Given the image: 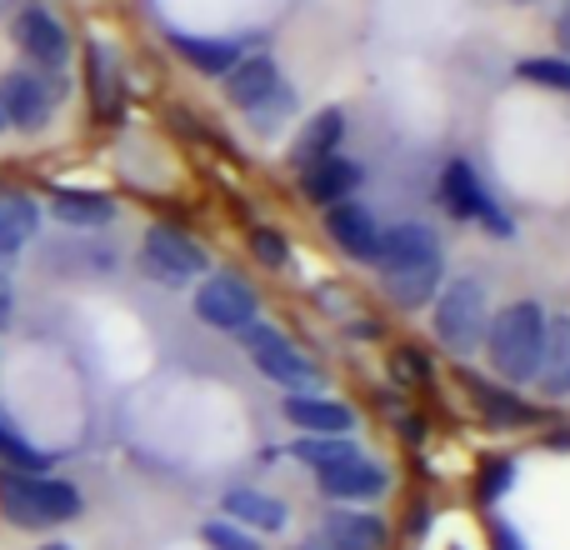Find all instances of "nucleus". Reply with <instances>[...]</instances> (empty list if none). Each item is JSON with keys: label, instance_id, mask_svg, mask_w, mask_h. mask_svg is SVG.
<instances>
[{"label": "nucleus", "instance_id": "obj_1", "mask_svg": "<svg viewBox=\"0 0 570 550\" xmlns=\"http://www.w3.org/2000/svg\"><path fill=\"white\" fill-rule=\"evenodd\" d=\"M375 271H381L385 291L395 295V305L415 311L435 295L445 271V251L435 240L431 226H415V220H401V226H385L381 230V246H375Z\"/></svg>", "mask_w": 570, "mask_h": 550}, {"label": "nucleus", "instance_id": "obj_2", "mask_svg": "<svg viewBox=\"0 0 570 550\" xmlns=\"http://www.w3.org/2000/svg\"><path fill=\"white\" fill-rule=\"evenodd\" d=\"M86 511L80 491L70 481L56 475H20V471H0V515L20 531H50L66 526Z\"/></svg>", "mask_w": 570, "mask_h": 550}, {"label": "nucleus", "instance_id": "obj_3", "mask_svg": "<svg viewBox=\"0 0 570 550\" xmlns=\"http://www.w3.org/2000/svg\"><path fill=\"white\" fill-rule=\"evenodd\" d=\"M546 321H551V315L541 311V301H515L491 321L485 351H491V365L505 375V381H515V385L535 381L541 351H546Z\"/></svg>", "mask_w": 570, "mask_h": 550}, {"label": "nucleus", "instance_id": "obj_4", "mask_svg": "<svg viewBox=\"0 0 570 550\" xmlns=\"http://www.w3.org/2000/svg\"><path fill=\"white\" fill-rule=\"evenodd\" d=\"M485 331H491V295H485V285L471 281V275L451 281L441 291V301H435V335L455 355H471L475 345H485Z\"/></svg>", "mask_w": 570, "mask_h": 550}, {"label": "nucleus", "instance_id": "obj_5", "mask_svg": "<svg viewBox=\"0 0 570 550\" xmlns=\"http://www.w3.org/2000/svg\"><path fill=\"white\" fill-rule=\"evenodd\" d=\"M240 345H246V355L261 365V375H271V381L285 385L291 395H305V385H321V365H315L285 331H276V325L250 321L246 335H240Z\"/></svg>", "mask_w": 570, "mask_h": 550}, {"label": "nucleus", "instance_id": "obj_6", "mask_svg": "<svg viewBox=\"0 0 570 550\" xmlns=\"http://www.w3.org/2000/svg\"><path fill=\"white\" fill-rule=\"evenodd\" d=\"M140 271L156 285L180 291V285H190L196 275H206V251L190 236H180L176 226H150L146 240H140Z\"/></svg>", "mask_w": 570, "mask_h": 550}, {"label": "nucleus", "instance_id": "obj_7", "mask_svg": "<svg viewBox=\"0 0 570 550\" xmlns=\"http://www.w3.org/2000/svg\"><path fill=\"white\" fill-rule=\"evenodd\" d=\"M441 200H445V210H451L455 220H481V230H491V236H501V240L515 236L511 216L495 206L491 190L481 186V176H475L465 160H451V166H445V176H441Z\"/></svg>", "mask_w": 570, "mask_h": 550}, {"label": "nucleus", "instance_id": "obj_8", "mask_svg": "<svg viewBox=\"0 0 570 550\" xmlns=\"http://www.w3.org/2000/svg\"><path fill=\"white\" fill-rule=\"evenodd\" d=\"M256 311L261 301L240 275H206L196 291V315L206 325H216V331H246L256 321Z\"/></svg>", "mask_w": 570, "mask_h": 550}, {"label": "nucleus", "instance_id": "obj_9", "mask_svg": "<svg viewBox=\"0 0 570 550\" xmlns=\"http://www.w3.org/2000/svg\"><path fill=\"white\" fill-rule=\"evenodd\" d=\"M50 106H56V100H50L46 80H40L36 70H6V76H0V116H6V126L36 136L50 120Z\"/></svg>", "mask_w": 570, "mask_h": 550}, {"label": "nucleus", "instance_id": "obj_10", "mask_svg": "<svg viewBox=\"0 0 570 550\" xmlns=\"http://www.w3.org/2000/svg\"><path fill=\"white\" fill-rule=\"evenodd\" d=\"M10 36H16V46L26 50L30 60H36L40 70H60L70 60V36H66V26H60L50 10H40V6H26L16 16V26H10Z\"/></svg>", "mask_w": 570, "mask_h": 550}, {"label": "nucleus", "instance_id": "obj_11", "mask_svg": "<svg viewBox=\"0 0 570 550\" xmlns=\"http://www.w3.org/2000/svg\"><path fill=\"white\" fill-rule=\"evenodd\" d=\"M385 526L365 511H331L301 550H381Z\"/></svg>", "mask_w": 570, "mask_h": 550}, {"label": "nucleus", "instance_id": "obj_12", "mask_svg": "<svg viewBox=\"0 0 570 550\" xmlns=\"http://www.w3.org/2000/svg\"><path fill=\"white\" fill-rule=\"evenodd\" d=\"M315 485L331 501H375L385 491V471L375 461H365V455H351V461L331 465V471H315Z\"/></svg>", "mask_w": 570, "mask_h": 550}, {"label": "nucleus", "instance_id": "obj_13", "mask_svg": "<svg viewBox=\"0 0 570 550\" xmlns=\"http://www.w3.org/2000/svg\"><path fill=\"white\" fill-rule=\"evenodd\" d=\"M325 226H331V240L345 251V256L375 261V246H381V230H385V226H381V220H375L365 206H355V200H341V206H331Z\"/></svg>", "mask_w": 570, "mask_h": 550}, {"label": "nucleus", "instance_id": "obj_14", "mask_svg": "<svg viewBox=\"0 0 570 550\" xmlns=\"http://www.w3.org/2000/svg\"><path fill=\"white\" fill-rule=\"evenodd\" d=\"M355 186H361V166L345 156H331V160H315V166H305V200H315V206H341V200L355 196Z\"/></svg>", "mask_w": 570, "mask_h": 550}, {"label": "nucleus", "instance_id": "obj_15", "mask_svg": "<svg viewBox=\"0 0 570 550\" xmlns=\"http://www.w3.org/2000/svg\"><path fill=\"white\" fill-rule=\"evenodd\" d=\"M341 140H345V110H335V106L315 110V116L301 126V140H295V150H291V166H315V160L341 156Z\"/></svg>", "mask_w": 570, "mask_h": 550}, {"label": "nucleus", "instance_id": "obj_16", "mask_svg": "<svg viewBox=\"0 0 570 550\" xmlns=\"http://www.w3.org/2000/svg\"><path fill=\"white\" fill-rule=\"evenodd\" d=\"M276 86H281V70L271 56H246L226 70V100L240 110H256Z\"/></svg>", "mask_w": 570, "mask_h": 550}, {"label": "nucleus", "instance_id": "obj_17", "mask_svg": "<svg viewBox=\"0 0 570 550\" xmlns=\"http://www.w3.org/2000/svg\"><path fill=\"white\" fill-rule=\"evenodd\" d=\"M285 421L311 431V435H345L355 425V411L341 401H325V395L305 391V395H291V401H285Z\"/></svg>", "mask_w": 570, "mask_h": 550}, {"label": "nucleus", "instance_id": "obj_18", "mask_svg": "<svg viewBox=\"0 0 570 550\" xmlns=\"http://www.w3.org/2000/svg\"><path fill=\"white\" fill-rule=\"evenodd\" d=\"M50 216L70 230H100L116 220V200L100 190H56L50 196Z\"/></svg>", "mask_w": 570, "mask_h": 550}, {"label": "nucleus", "instance_id": "obj_19", "mask_svg": "<svg viewBox=\"0 0 570 550\" xmlns=\"http://www.w3.org/2000/svg\"><path fill=\"white\" fill-rule=\"evenodd\" d=\"M461 385H465V395H471L475 405H481V415L491 425H505V431H521V425H531L535 421V411L525 401H515L511 391H495L491 381H481V375H471V371H461Z\"/></svg>", "mask_w": 570, "mask_h": 550}, {"label": "nucleus", "instance_id": "obj_20", "mask_svg": "<svg viewBox=\"0 0 570 550\" xmlns=\"http://www.w3.org/2000/svg\"><path fill=\"white\" fill-rule=\"evenodd\" d=\"M86 80H90V100H96V116H116L126 90H120V66L116 50L106 40H90L86 46Z\"/></svg>", "mask_w": 570, "mask_h": 550}, {"label": "nucleus", "instance_id": "obj_21", "mask_svg": "<svg viewBox=\"0 0 570 550\" xmlns=\"http://www.w3.org/2000/svg\"><path fill=\"white\" fill-rule=\"evenodd\" d=\"M226 515L236 526H250V531H281L285 521H291V511L276 501V495L266 491H250V485H236V491H226Z\"/></svg>", "mask_w": 570, "mask_h": 550}, {"label": "nucleus", "instance_id": "obj_22", "mask_svg": "<svg viewBox=\"0 0 570 550\" xmlns=\"http://www.w3.org/2000/svg\"><path fill=\"white\" fill-rule=\"evenodd\" d=\"M541 391L546 395H570V315L546 321V351H541Z\"/></svg>", "mask_w": 570, "mask_h": 550}, {"label": "nucleus", "instance_id": "obj_23", "mask_svg": "<svg viewBox=\"0 0 570 550\" xmlns=\"http://www.w3.org/2000/svg\"><path fill=\"white\" fill-rule=\"evenodd\" d=\"M170 46H176V56L186 60L190 70H200V76H226L230 66L240 60L236 40H200V36H170Z\"/></svg>", "mask_w": 570, "mask_h": 550}, {"label": "nucleus", "instance_id": "obj_24", "mask_svg": "<svg viewBox=\"0 0 570 550\" xmlns=\"http://www.w3.org/2000/svg\"><path fill=\"white\" fill-rule=\"evenodd\" d=\"M40 216L26 196H0V256H16L30 236H36Z\"/></svg>", "mask_w": 570, "mask_h": 550}, {"label": "nucleus", "instance_id": "obj_25", "mask_svg": "<svg viewBox=\"0 0 570 550\" xmlns=\"http://www.w3.org/2000/svg\"><path fill=\"white\" fill-rule=\"evenodd\" d=\"M0 465H6V471H20V475H46L50 471V455L40 451V445H30L26 435H20L16 425L0 415Z\"/></svg>", "mask_w": 570, "mask_h": 550}, {"label": "nucleus", "instance_id": "obj_26", "mask_svg": "<svg viewBox=\"0 0 570 550\" xmlns=\"http://www.w3.org/2000/svg\"><path fill=\"white\" fill-rule=\"evenodd\" d=\"M351 455H361L345 435H311V441H295V461L311 465V471H331V465L351 461Z\"/></svg>", "mask_w": 570, "mask_h": 550}, {"label": "nucleus", "instance_id": "obj_27", "mask_svg": "<svg viewBox=\"0 0 570 550\" xmlns=\"http://www.w3.org/2000/svg\"><path fill=\"white\" fill-rule=\"evenodd\" d=\"M521 76L535 80V86L570 90V60H561V56H531V60H521Z\"/></svg>", "mask_w": 570, "mask_h": 550}, {"label": "nucleus", "instance_id": "obj_28", "mask_svg": "<svg viewBox=\"0 0 570 550\" xmlns=\"http://www.w3.org/2000/svg\"><path fill=\"white\" fill-rule=\"evenodd\" d=\"M291 100H295V96H291V90H285V86H276V90H271V96H266V100H261V106H256V110H246V116H250V126H256V130H261V136H271V130H276V126H281V120H285V116H291V110H295V106H291Z\"/></svg>", "mask_w": 570, "mask_h": 550}, {"label": "nucleus", "instance_id": "obj_29", "mask_svg": "<svg viewBox=\"0 0 570 550\" xmlns=\"http://www.w3.org/2000/svg\"><path fill=\"white\" fill-rule=\"evenodd\" d=\"M200 536H206L210 550H266L250 531H240V526H226V521H210Z\"/></svg>", "mask_w": 570, "mask_h": 550}, {"label": "nucleus", "instance_id": "obj_30", "mask_svg": "<svg viewBox=\"0 0 570 550\" xmlns=\"http://www.w3.org/2000/svg\"><path fill=\"white\" fill-rule=\"evenodd\" d=\"M250 251H256L271 271H281L285 261H291V251H285V240L276 236V230H250Z\"/></svg>", "mask_w": 570, "mask_h": 550}, {"label": "nucleus", "instance_id": "obj_31", "mask_svg": "<svg viewBox=\"0 0 570 550\" xmlns=\"http://www.w3.org/2000/svg\"><path fill=\"white\" fill-rule=\"evenodd\" d=\"M511 485V461H485V481H481V491L485 495H495V491H505Z\"/></svg>", "mask_w": 570, "mask_h": 550}, {"label": "nucleus", "instance_id": "obj_32", "mask_svg": "<svg viewBox=\"0 0 570 550\" xmlns=\"http://www.w3.org/2000/svg\"><path fill=\"white\" fill-rule=\"evenodd\" d=\"M491 536H495V550H525V546H521V536H515L505 521H495V531H491Z\"/></svg>", "mask_w": 570, "mask_h": 550}, {"label": "nucleus", "instance_id": "obj_33", "mask_svg": "<svg viewBox=\"0 0 570 550\" xmlns=\"http://www.w3.org/2000/svg\"><path fill=\"white\" fill-rule=\"evenodd\" d=\"M556 40H561V46L570 50V0L561 6V16H556Z\"/></svg>", "mask_w": 570, "mask_h": 550}, {"label": "nucleus", "instance_id": "obj_34", "mask_svg": "<svg viewBox=\"0 0 570 550\" xmlns=\"http://www.w3.org/2000/svg\"><path fill=\"white\" fill-rule=\"evenodd\" d=\"M0 325H10V291H6V281H0Z\"/></svg>", "mask_w": 570, "mask_h": 550}, {"label": "nucleus", "instance_id": "obj_35", "mask_svg": "<svg viewBox=\"0 0 570 550\" xmlns=\"http://www.w3.org/2000/svg\"><path fill=\"white\" fill-rule=\"evenodd\" d=\"M40 550H70V546H40Z\"/></svg>", "mask_w": 570, "mask_h": 550}, {"label": "nucleus", "instance_id": "obj_36", "mask_svg": "<svg viewBox=\"0 0 570 550\" xmlns=\"http://www.w3.org/2000/svg\"><path fill=\"white\" fill-rule=\"evenodd\" d=\"M515 6H535V0H515Z\"/></svg>", "mask_w": 570, "mask_h": 550}, {"label": "nucleus", "instance_id": "obj_37", "mask_svg": "<svg viewBox=\"0 0 570 550\" xmlns=\"http://www.w3.org/2000/svg\"><path fill=\"white\" fill-rule=\"evenodd\" d=\"M0 130H6V116H0Z\"/></svg>", "mask_w": 570, "mask_h": 550}]
</instances>
